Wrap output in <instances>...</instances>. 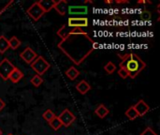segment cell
Wrapping results in <instances>:
<instances>
[{"mask_svg": "<svg viewBox=\"0 0 160 135\" xmlns=\"http://www.w3.org/2000/svg\"><path fill=\"white\" fill-rule=\"evenodd\" d=\"M98 47L86 32L71 34L58 43V48L76 65H81Z\"/></svg>", "mask_w": 160, "mask_h": 135, "instance_id": "6da1fadb", "label": "cell"}, {"mask_svg": "<svg viewBox=\"0 0 160 135\" xmlns=\"http://www.w3.org/2000/svg\"><path fill=\"white\" fill-rule=\"evenodd\" d=\"M146 67V64L142 60L140 56L135 54H128L123 57L120 68L125 69L128 73V77L131 79H135Z\"/></svg>", "mask_w": 160, "mask_h": 135, "instance_id": "7a4b0ae2", "label": "cell"}, {"mask_svg": "<svg viewBox=\"0 0 160 135\" xmlns=\"http://www.w3.org/2000/svg\"><path fill=\"white\" fill-rule=\"evenodd\" d=\"M30 67L37 73V75L41 76L51 68V65L43 56L40 55L38 56L32 64H30Z\"/></svg>", "mask_w": 160, "mask_h": 135, "instance_id": "3957f363", "label": "cell"}, {"mask_svg": "<svg viewBox=\"0 0 160 135\" xmlns=\"http://www.w3.org/2000/svg\"><path fill=\"white\" fill-rule=\"evenodd\" d=\"M14 69L15 66L8 58H4L0 61V78H2L4 81L8 80V76Z\"/></svg>", "mask_w": 160, "mask_h": 135, "instance_id": "277c9868", "label": "cell"}, {"mask_svg": "<svg viewBox=\"0 0 160 135\" xmlns=\"http://www.w3.org/2000/svg\"><path fill=\"white\" fill-rule=\"evenodd\" d=\"M26 13L29 15L30 18H32L35 22L38 21L43 15H44V11L43 9L40 8V6L38 4V2L33 3L32 6H30V8L26 10Z\"/></svg>", "mask_w": 160, "mask_h": 135, "instance_id": "5b68a950", "label": "cell"}, {"mask_svg": "<svg viewBox=\"0 0 160 135\" xmlns=\"http://www.w3.org/2000/svg\"><path fill=\"white\" fill-rule=\"evenodd\" d=\"M57 117H58L59 120L61 121L62 126H64V127H66V128L69 127V126L75 121V119H76V117H75V116L73 115V113L70 112L68 109H65Z\"/></svg>", "mask_w": 160, "mask_h": 135, "instance_id": "8992f818", "label": "cell"}, {"mask_svg": "<svg viewBox=\"0 0 160 135\" xmlns=\"http://www.w3.org/2000/svg\"><path fill=\"white\" fill-rule=\"evenodd\" d=\"M89 24L88 19L85 17H69L68 19L67 25L69 27H76V28H82L87 27Z\"/></svg>", "mask_w": 160, "mask_h": 135, "instance_id": "52a82bcc", "label": "cell"}, {"mask_svg": "<svg viewBox=\"0 0 160 135\" xmlns=\"http://www.w3.org/2000/svg\"><path fill=\"white\" fill-rule=\"evenodd\" d=\"M85 32L84 30H82V28H76V27H69L67 24L61 26L59 28V30L57 31V35L62 39H66L68 36L71 35V34H80V33H83Z\"/></svg>", "mask_w": 160, "mask_h": 135, "instance_id": "ba28073f", "label": "cell"}, {"mask_svg": "<svg viewBox=\"0 0 160 135\" xmlns=\"http://www.w3.org/2000/svg\"><path fill=\"white\" fill-rule=\"evenodd\" d=\"M20 57H21L26 64L30 65V64H32V63L35 61V59L38 57V55H37V53H36L33 49H31L30 47H27V48H25V49L21 53Z\"/></svg>", "mask_w": 160, "mask_h": 135, "instance_id": "9c48e42d", "label": "cell"}, {"mask_svg": "<svg viewBox=\"0 0 160 135\" xmlns=\"http://www.w3.org/2000/svg\"><path fill=\"white\" fill-rule=\"evenodd\" d=\"M134 109L137 111V113H138V115H139V117H144L149 111H150V107H149V105L143 101V100H141V101H139L134 106Z\"/></svg>", "mask_w": 160, "mask_h": 135, "instance_id": "30bf717a", "label": "cell"}, {"mask_svg": "<svg viewBox=\"0 0 160 135\" xmlns=\"http://www.w3.org/2000/svg\"><path fill=\"white\" fill-rule=\"evenodd\" d=\"M68 8L69 15H85L88 12L86 6H70Z\"/></svg>", "mask_w": 160, "mask_h": 135, "instance_id": "8fae6325", "label": "cell"}, {"mask_svg": "<svg viewBox=\"0 0 160 135\" xmlns=\"http://www.w3.org/2000/svg\"><path fill=\"white\" fill-rule=\"evenodd\" d=\"M53 9H55L59 15L65 16L67 13V9H68V1L67 0H59L57 2H55V5L53 6Z\"/></svg>", "mask_w": 160, "mask_h": 135, "instance_id": "7c38bea8", "label": "cell"}, {"mask_svg": "<svg viewBox=\"0 0 160 135\" xmlns=\"http://www.w3.org/2000/svg\"><path fill=\"white\" fill-rule=\"evenodd\" d=\"M55 2L56 1H54V0H40V1H38V4L40 6V8L46 13V12L51 11L53 8Z\"/></svg>", "mask_w": 160, "mask_h": 135, "instance_id": "4fadbf2b", "label": "cell"}, {"mask_svg": "<svg viewBox=\"0 0 160 135\" xmlns=\"http://www.w3.org/2000/svg\"><path fill=\"white\" fill-rule=\"evenodd\" d=\"M23 78V73L17 68H15L13 70V71L10 73V75L8 76V80L13 83V84H17L18 82H20L22 79Z\"/></svg>", "mask_w": 160, "mask_h": 135, "instance_id": "5bb4252c", "label": "cell"}, {"mask_svg": "<svg viewBox=\"0 0 160 135\" xmlns=\"http://www.w3.org/2000/svg\"><path fill=\"white\" fill-rule=\"evenodd\" d=\"M76 89L78 90L79 93H81L82 95H85L86 93H88V91L91 89L90 85L85 81V80H82L81 82H79L76 85Z\"/></svg>", "mask_w": 160, "mask_h": 135, "instance_id": "9a60e30c", "label": "cell"}, {"mask_svg": "<svg viewBox=\"0 0 160 135\" xmlns=\"http://www.w3.org/2000/svg\"><path fill=\"white\" fill-rule=\"evenodd\" d=\"M109 113H110V111H109V109L104 105V104H99L98 107H97V109L95 110V114L99 117V118H105L108 115H109Z\"/></svg>", "mask_w": 160, "mask_h": 135, "instance_id": "2e32d148", "label": "cell"}, {"mask_svg": "<svg viewBox=\"0 0 160 135\" xmlns=\"http://www.w3.org/2000/svg\"><path fill=\"white\" fill-rule=\"evenodd\" d=\"M66 76L71 80V81H74L78 76H80V71L75 68V67H70L68 70H66Z\"/></svg>", "mask_w": 160, "mask_h": 135, "instance_id": "e0dca14e", "label": "cell"}, {"mask_svg": "<svg viewBox=\"0 0 160 135\" xmlns=\"http://www.w3.org/2000/svg\"><path fill=\"white\" fill-rule=\"evenodd\" d=\"M8 46H9V48L12 49V50L18 49V48L21 46V44H22L21 40H20L17 37H15V36H13V37H11L9 39H8Z\"/></svg>", "mask_w": 160, "mask_h": 135, "instance_id": "ac0fdd59", "label": "cell"}, {"mask_svg": "<svg viewBox=\"0 0 160 135\" xmlns=\"http://www.w3.org/2000/svg\"><path fill=\"white\" fill-rule=\"evenodd\" d=\"M8 48H9V46H8V39L5 36H0V54L1 55L5 54Z\"/></svg>", "mask_w": 160, "mask_h": 135, "instance_id": "d6986e66", "label": "cell"}, {"mask_svg": "<svg viewBox=\"0 0 160 135\" xmlns=\"http://www.w3.org/2000/svg\"><path fill=\"white\" fill-rule=\"evenodd\" d=\"M126 117L129 119V120H135L136 118L139 117V115L137 113V111L134 109L133 106H130L127 111H126Z\"/></svg>", "mask_w": 160, "mask_h": 135, "instance_id": "ffe728a7", "label": "cell"}, {"mask_svg": "<svg viewBox=\"0 0 160 135\" xmlns=\"http://www.w3.org/2000/svg\"><path fill=\"white\" fill-rule=\"evenodd\" d=\"M49 125H50V127H51L53 131H58L61 127H63L61 121L59 120V118H58L57 117H55L53 119H52V120L49 122Z\"/></svg>", "mask_w": 160, "mask_h": 135, "instance_id": "44dd1931", "label": "cell"}, {"mask_svg": "<svg viewBox=\"0 0 160 135\" xmlns=\"http://www.w3.org/2000/svg\"><path fill=\"white\" fill-rule=\"evenodd\" d=\"M30 83L35 86V87H38V86H40L41 85H42V83H43V79H42V77L41 76H39V75H34L32 78H31V80H30Z\"/></svg>", "mask_w": 160, "mask_h": 135, "instance_id": "7402d4cb", "label": "cell"}, {"mask_svg": "<svg viewBox=\"0 0 160 135\" xmlns=\"http://www.w3.org/2000/svg\"><path fill=\"white\" fill-rule=\"evenodd\" d=\"M55 117H56V116H55V114H54L51 109L46 110V111L43 113V115H42V117H43V118H44V120H46L48 123H49L52 119H53Z\"/></svg>", "mask_w": 160, "mask_h": 135, "instance_id": "603a6c76", "label": "cell"}, {"mask_svg": "<svg viewBox=\"0 0 160 135\" xmlns=\"http://www.w3.org/2000/svg\"><path fill=\"white\" fill-rule=\"evenodd\" d=\"M104 70H105V71H106L108 74H112V73L115 71V70H116V66H115L112 61H110V62H108V63L104 66Z\"/></svg>", "mask_w": 160, "mask_h": 135, "instance_id": "cb8c5ba5", "label": "cell"}, {"mask_svg": "<svg viewBox=\"0 0 160 135\" xmlns=\"http://www.w3.org/2000/svg\"><path fill=\"white\" fill-rule=\"evenodd\" d=\"M12 3H13L12 0H10V1H0V16L2 13H4L6 11V9L8 8H9L11 6Z\"/></svg>", "mask_w": 160, "mask_h": 135, "instance_id": "d4e9b609", "label": "cell"}, {"mask_svg": "<svg viewBox=\"0 0 160 135\" xmlns=\"http://www.w3.org/2000/svg\"><path fill=\"white\" fill-rule=\"evenodd\" d=\"M140 16H141V19H142V21H144V22H148V21H150L151 18H152L151 12L148 11V10H142V11L141 12Z\"/></svg>", "mask_w": 160, "mask_h": 135, "instance_id": "484cf974", "label": "cell"}, {"mask_svg": "<svg viewBox=\"0 0 160 135\" xmlns=\"http://www.w3.org/2000/svg\"><path fill=\"white\" fill-rule=\"evenodd\" d=\"M118 75L122 78V79H127V78H128V71L125 70V69H122V68H120V70H118Z\"/></svg>", "mask_w": 160, "mask_h": 135, "instance_id": "4316f807", "label": "cell"}, {"mask_svg": "<svg viewBox=\"0 0 160 135\" xmlns=\"http://www.w3.org/2000/svg\"><path fill=\"white\" fill-rule=\"evenodd\" d=\"M141 135H158L157 134V132H154L151 128H146L142 133H141Z\"/></svg>", "mask_w": 160, "mask_h": 135, "instance_id": "83f0119b", "label": "cell"}, {"mask_svg": "<svg viewBox=\"0 0 160 135\" xmlns=\"http://www.w3.org/2000/svg\"><path fill=\"white\" fill-rule=\"evenodd\" d=\"M5 107H6V102H5L2 99H0V112H1Z\"/></svg>", "mask_w": 160, "mask_h": 135, "instance_id": "f1b7e54d", "label": "cell"}, {"mask_svg": "<svg viewBox=\"0 0 160 135\" xmlns=\"http://www.w3.org/2000/svg\"><path fill=\"white\" fill-rule=\"evenodd\" d=\"M117 4H125V3H128V0H115L113 1Z\"/></svg>", "mask_w": 160, "mask_h": 135, "instance_id": "f546056e", "label": "cell"}, {"mask_svg": "<svg viewBox=\"0 0 160 135\" xmlns=\"http://www.w3.org/2000/svg\"><path fill=\"white\" fill-rule=\"evenodd\" d=\"M150 4L151 2L150 1H146V0H140V1H138V4Z\"/></svg>", "mask_w": 160, "mask_h": 135, "instance_id": "4dcf8cb0", "label": "cell"}, {"mask_svg": "<svg viewBox=\"0 0 160 135\" xmlns=\"http://www.w3.org/2000/svg\"><path fill=\"white\" fill-rule=\"evenodd\" d=\"M105 3H106V4H112V3H113V1H108V0H106Z\"/></svg>", "mask_w": 160, "mask_h": 135, "instance_id": "1f68e13d", "label": "cell"}, {"mask_svg": "<svg viewBox=\"0 0 160 135\" xmlns=\"http://www.w3.org/2000/svg\"><path fill=\"white\" fill-rule=\"evenodd\" d=\"M0 135H2V131L0 130Z\"/></svg>", "mask_w": 160, "mask_h": 135, "instance_id": "d6a6232c", "label": "cell"}, {"mask_svg": "<svg viewBox=\"0 0 160 135\" xmlns=\"http://www.w3.org/2000/svg\"><path fill=\"white\" fill-rule=\"evenodd\" d=\"M8 135H13V134H10V133H9V134H8Z\"/></svg>", "mask_w": 160, "mask_h": 135, "instance_id": "836d02e7", "label": "cell"}]
</instances>
